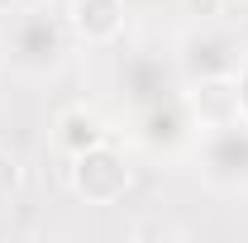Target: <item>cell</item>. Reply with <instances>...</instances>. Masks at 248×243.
<instances>
[{
    "instance_id": "1",
    "label": "cell",
    "mask_w": 248,
    "mask_h": 243,
    "mask_svg": "<svg viewBox=\"0 0 248 243\" xmlns=\"http://www.w3.org/2000/svg\"><path fill=\"white\" fill-rule=\"evenodd\" d=\"M72 191L86 205H115L129 191V167L110 143H91V148L72 152Z\"/></svg>"
},
{
    "instance_id": "2",
    "label": "cell",
    "mask_w": 248,
    "mask_h": 243,
    "mask_svg": "<svg viewBox=\"0 0 248 243\" xmlns=\"http://www.w3.org/2000/svg\"><path fill=\"white\" fill-rule=\"evenodd\" d=\"M72 29L86 43H110L124 29V0H72Z\"/></svg>"
},
{
    "instance_id": "3",
    "label": "cell",
    "mask_w": 248,
    "mask_h": 243,
    "mask_svg": "<svg viewBox=\"0 0 248 243\" xmlns=\"http://www.w3.org/2000/svg\"><path fill=\"white\" fill-rule=\"evenodd\" d=\"M191 105H196V115L205 124H229L239 115V81H224V76L201 81L196 95H191Z\"/></svg>"
},
{
    "instance_id": "4",
    "label": "cell",
    "mask_w": 248,
    "mask_h": 243,
    "mask_svg": "<svg viewBox=\"0 0 248 243\" xmlns=\"http://www.w3.org/2000/svg\"><path fill=\"white\" fill-rule=\"evenodd\" d=\"M58 143L67 152H81V148H91V143H105V129H100V120H95L91 110H67L58 120Z\"/></svg>"
},
{
    "instance_id": "5",
    "label": "cell",
    "mask_w": 248,
    "mask_h": 243,
    "mask_svg": "<svg viewBox=\"0 0 248 243\" xmlns=\"http://www.w3.org/2000/svg\"><path fill=\"white\" fill-rule=\"evenodd\" d=\"M19 182H24V172H19V157L10 148H0V200H10L15 191H19Z\"/></svg>"
},
{
    "instance_id": "6",
    "label": "cell",
    "mask_w": 248,
    "mask_h": 243,
    "mask_svg": "<svg viewBox=\"0 0 248 243\" xmlns=\"http://www.w3.org/2000/svg\"><path fill=\"white\" fill-rule=\"evenodd\" d=\"M186 15H196V19H215L219 10H224V0H182Z\"/></svg>"
},
{
    "instance_id": "7",
    "label": "cell",
    "mask_w": 248,
    "mask_h": 243,
    "mask_svg": "<svg viewBox=\"0 0 248 243\" xmlns=\"http://www.w3.org/2000/svg\"><path fill=\"white\" fill-rule=\"evenodd\" d=\"M239 115H248V72L239 76Z\"/></svg>"
},
{
    "instance_id": "8",
    "label": "cell",
    "mask_w": 248,
    "mask_h": 243,
    "mask_svg": "<svg viewBox=\"0 0 248 243\" xmlns=\"http://www.w3.org/2000/svg\"><path fill=\"white\" fill-rule=\"evenodd\" d=\"M15 5H19V0H0V10H15Z\"/></svg>"
}]
</instances>
